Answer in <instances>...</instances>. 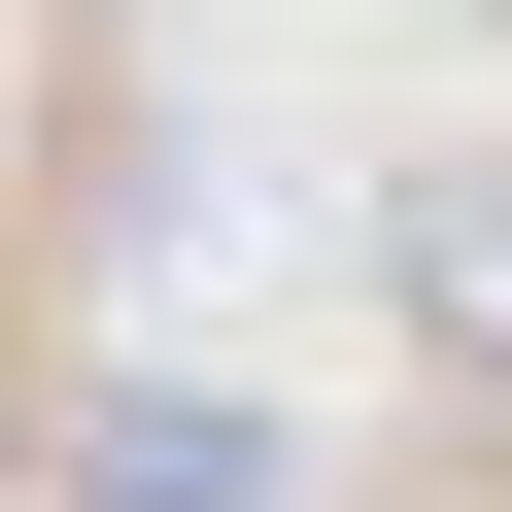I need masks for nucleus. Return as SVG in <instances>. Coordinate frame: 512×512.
<instances>
[{
  "label": "nucleus",
  "mask_w": 512,
  "mask_h": 512,
  "mask_svg": "<svg viewBox=\"0 0 512 512\" xmlns=\"http://www.w3.org/2000/svg\"><path fill=\"white\" fill-rule=\"evenodd\" d=\"M376 308H410V342H512V171H410V205H376Z\"/></svg>",
  "instance_id": "obj_1"
},
{
  "label": "nucleus",
  "mask_w": 512,
  "mask_h": 512,
  "mask_svg": "<svg viewBox=\"0 0 512 512\" xmlns=\"http://www.w3.org/2000/svg\"><path fill=\"white\" fill-rule=\"evenodd\" d=\"M69 512H308L239 410H69Z\"/></svg>",
  "instance_id": "obj_2"
}]
</instances>
